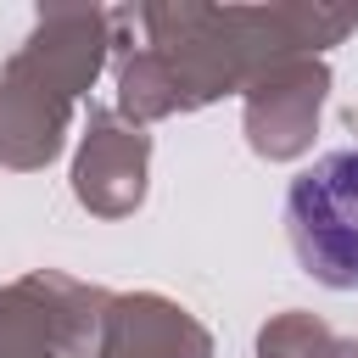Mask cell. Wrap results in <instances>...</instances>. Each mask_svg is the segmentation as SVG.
<instances>
[{
    "label": "cell",
    "mask_w": 358,
    "mask_h": 358,
    "mask_svg": "<svg viewBox=\"0 0 358 358\" xmlns=\"http://www.w3.org/2000/svg\"><path fill=\"white\" fill-rule=\"evenodd\" d=\"M285 235L319 285L358 291V145L296 168L285 185Z\"/></svg>",
    "instance_id": "1"
}]
</instances>
